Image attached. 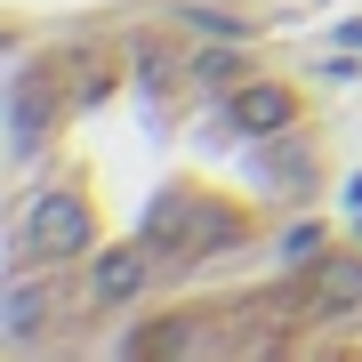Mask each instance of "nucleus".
Instances as JSON below:
<instances>
[{"mask_svg": "<svg viewBox=\"0 0 362 362\" xmlns=\"http://www.w3.org/2000/svg\"><path fill=\"white\" fill-rule=\"evenodd\" d=\"M145 290V250H113V258H97V298L105 306H121V298Z\"/></svg>", "mask_w": 362, "mask_h": 362, "instance_id": "f257e3e1", "label": "nucleus"}, {"mask_svg": "<svg viewBox=\"0 0 362 362\" xmlns=\"http://www.w3.org/2000/svg\"><path fill=\"white\" fill-rule=\"evenodd\" d=\"M290 113H298L290 89H242L233 97V121H290Z\"/></svg>", "mask_w": 362, "mask_h": 362, "instance_id": "f03ea898", "label": "nucleus"}]
</instances>
